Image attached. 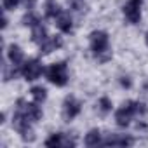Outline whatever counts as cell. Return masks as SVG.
<instances>
[{"label":"cell","instance_id":"obj_13","mask_svg":"<svg viewBox=\"0 0 148 148\" xmlns=\"http://www.w3.org/2000/svg\"><path fill=\"white\" fill-rule=\"evenodd\" d=\"M32 40L37 42V44L45 42L47 40V30H45V26H42L40 23L35 25V26H32Z\"/></svg>","mask_w":148,"mask_h":148},{"label":"cell","instance_id":"obj_16","mask_svg":"<svg viewBox=\"0 0 148 148\" xmlns=\"http://www.w3.org/2000/svg\"><path fill=\"white\" fill-rule=\"evenodd\" d=\"M59 14H61L59 5L54 2V0H47L45 2V16L47 18H58Z\"/></svg>","mask_w":148,"mask_h":148},{"label":"cell","instance_id":"obj_23","mask_svg":"<svg viewBox=\"0 0 148 148\" xmlns=\"http://www.w3.org/2000/svg\"><path fill=\"white\" fill-rule=\"evenodd\" d=\"M120 84H122V87H127V89H129V87H131V79H129V77H122V79H120Z\"/></svg>","mask_w":148,"mask_h":148},{"label":"cell","instance_id":"obj_11","mask_svg":"<svg viewBox=\"0 0 148 148\" xmlns=\"http://www.w3.org/2000/svg\"><path fill=\"white\" fill-rule=\"evenodd\" d=\"M56 25H58V28L63 32V33H70L71 32V18H70V14L68 12H63L61 11V14L56 18Z\"/></svg>","mask_w":148,"mask_h":148},{"label":"cell","instance_id":"obj_20","mask_svg":"<svg viewBox=\"0 0 148 148\" xmlns=\"http://www.w3.org/2000/svg\"><path fill=\"white\" fill-rule=\"evenodd\" d=\"M16 68H9L7 64H4V80L7 82V80H11V79H14L16 77Z\"/></svg>","mask_w":148,"mask_h":148},{"label":"cell","instance_id":"obj_9","mask_svg":"<svg viewBox=\"0 0 148 148\" xmlns=\"http://www.w3.org/2000/svg\"><path fill=\"white\" fill-rule=\"evenodd\" d=\"M45 145H47V146H75V141L70 139V138H66V136L61 134V132H56V134H52V136L45 141Z\"/></svg>","mask_w":148,"mask_h":148},{"label":"cell","instance_id":"obj_19","mask_svg":"<svg viewBox=\"0 0 148 148\" xmlns=\"http://www.w3.org/2000/svg\"><path fill=\"white\" fill-rule=\"evenodd\" d=\"M40 23V19L35 16V14H32V12H28L25 18H23V25L25 26H35V25H38Z\"/></svg>","mask_w":148,"mask_h":148},{"label":"cell","instance_id":"obj_22","mask_svg":"<svg viewBox=\"0 0 148 148\" xmlns=\"http://www.w3.org/2000/svg\"><path fill=\"white\" fill-rule=\"evenodd\" d=\"M21 2V0H4V9L5 11H12L18 7V4Z\"/></svg>","mask_w":148,"mask_h":148},{"label":"cell","instance_id":"obj_6","mask_svg":"<svg viewBox=\"0 0 148 148\" xmlns=\"http://www.w3.org/2000/svg\"><path fill=\"white\" fill-rule=\"evenodd\" d=\"M42 71H44V68H42V64H40V61L38 59H30V61H26L25 64H23V68H21V73H23V77L26 79V80H37L40 75H42Z\"/></svg>","mask_w":148,"mask_h":148},{"label":"cell","instance_id":"obj_3","mask_svg":"<svg viewBox=\"0 0 148 148\" xmlns=\"http://www.w3.org/2000/svg\"><path fill=\"white\" fill-rule=\"evenodd\" d=\"M45 75H47V80H49V82H52L54 86H58V87L66 86V82H68L66 63H64V61H61V63H54V64H51Z\"/></svg>","mask_w":148,"mask_h":148},{"label":"cell","instance_id":"obj_14","mask_svg":"<svg viewBox=\"0 0 148 148\" xmlns=\"http://www.w3.org/2000/svg\"><path fill=\"white\" fill-rule=\"evenodd\" d=\"M134 143V139L132 138H125V136H110L108 139H105L103 141V145H106V146H117V145H120V146H127V145H132Z\"/></svg>","mask_w":148,"mask_h":148},{"label":"cell","instance_id":"obj_1","mask_svg":"<svg viewBox=\"0 0 148 148\" xmlns=\"http://www.w3.org/2000/svg\"><path fill=\"white\" fill-rule=\"evenodd\" d=\"M145 113H146V108H145L143 103H139V101H127L115 112V120H117V125L127 127L134 115H145Z\"/></svg>","mask_w":148,"mask_h":148},{"label":"cell","instance_id":"obj_24","mask_svg":"<svg viewBox=\"0 0 148 148\" xmlns=\"http://www.w3.org/2000/svg\"><path fill=\"white\" fill-rule=\"evenodd\" d=\"M35 2H37V0H26V9H28V11H32V9H33V5H35Z\"/></svg>","mask_w":148,"mask_h":148},{"label":"cell","instance_id":"obj_5","mask_svg":"<svg viewBox=\"0 0 148 148\" xmlns=\"http://www.w3.org/2000/svg\"><path fill=\"white\" fill-rule=\"evenodd\" d=\"M18 110L23 112L30 122H37L42 117V110H40V106H38L37 101L35 103H26L25 99H18Z\"/></svg>","mask_w":148,"mask_h":148},{"label":"cell","instance_id":"obj_10","mask_svg":"<svg viewBox=\"0 0 148 148\" xmlns=\"http://www.w3.org/2000/svg\"><path fill=\"white\" fill-rule=\"evenodd\" d=\"M61 45H63V42H61L59 37H51V38H47L45 42L40 44V54H51L52 51L59 49Z\"/></svg>","mask_w":148,"mask_h":148},{"label":"cell","instance_id":"obj_15","mask_svg":"<svg viewBox=\"0 0 148 148\" xmlns=\"http://www.w3.org/2000/svg\"><path fill=\"white\" fill-rule=\"evenodd\" d=\"M84 143H86L87 146H96V145H99V143H101V132H99V129L89 131L87 136H86V139H84Z\"/></svg>","mask_w":148,"mask_h":148},{"label":"cell","instance_id":"obj_4","mask_svg":"<svg viewBox=\"0 0 148 148\" xmlns=\"http://www.w3.org/2000/svg\"><path fill=\"white\" fill-rule=\"evenodd\" d=\"M12 125H14V129L21 134V138H23L25 141H33V139H35V134H33V131H32V127H30V120L26 119V115H25L23 112L16 110V113H14V117H12Z\"/></svg>","mask_w":148,"mask_h":148},{"label":"cell","instance_id":"obj_18","mask_svg":"<svg viewBox=\"0 0 148 148\" xmlns=\"http://www.w3.org/2000/svg\"><path fill=\"white\" fill-rule=\"evenodd\" d=\"M68 5L73 11H77V12H84L86 11V2L84 0H68Z\"/></svg>","mask_w":148,"mask_h":148},{"label":"cell","instance_id":"obj_17","mask_svg":"<svg viewBox=\"0 0 148 148\" xmlns=\"http://www.w3.org/2000/svg\"><path fill=\"white\" fill-rule=\"evenodd\" d=\"M32 96H33V99L37 101V103H44L45 101V98H47V91H45V87H42V86H37V87H32Z\"/></svg>","mask_w":148,"mask_h":148},{"label":"cell","instance_id":"obj_25","mask_svg":"<svg viewBox=\"0 0 148 148\" xmlns=\"http://www.w3.org/2000/svg\"><path fill=\"white\" fill-rule=\"evenodd\" d=\"M145 42H146V45H148V32H146V35H145Z\"/></svg>","mask_w":148,"mask_h":148},{"label":"cell","instance_id":"obj_21","mask_svg":"<svg viewBox=\"0 0 148 148\" xmlns=\"http://www.w3.org/2000/svg\"><path fill=\"white\" fill-rule=\"evenodd\" d=\"M99 108H101L103 113L110 112V110H112V101H110L108 98H101V99H99Z\"/></svg>","mask_w":148,"mask_h":148},{"label":"cell","instance_id":"obj_2","mask_svg":"<svg viewBox=\"0 0 148 148\" xmlns=\"http://www.w3.org/2000/svg\"><path fill=\"white\" fill-rule=\"evenodd\" d=\"M91 49L99 63H105L112 58V52L108 51V35L105 32H92L91 33Z\"/></svg>","mask_w":148,"mask_h":148},{"label":"cell","instance_id":"obj_12","mask_svg":"<svg viewBox=\"0 0 148 148\" xmlns=\"http://www.w3.org/2000/svg\"><path fill=\"white\" fill-rule=\"evenodd\" d=\"M7 56H9V59H11V63H12L14 66L23 63V51H21V47H19V45L11 44V45H9V49H7Z\"/></svg>","mask_w":148,"mask_h":148},{"label":"cell","instance_id":"obj_7","mask_svg":"<svg viewBox=\"0 0 148 148\" xmlns=\"http://www.w3.org/2000/svg\"><path fill=\"white\" fill-rule=\"evenodd\" d=\"M141 4H143V0H129L124 5V14L129 19V23H132V25L139 23V19H141Z\"/></svg>","mask_w":148,"mask_h":148},{"label":"cell","instance_id":"obj_8","mask_svg":"<svg viewBox=\"0 0 148 148\" xmlns=\"http://www.w3.org/2000/svg\"><path fill=\"white\" fill-rule=\"evenodd\" d=\"M80 108H82L80 101H77L73 96H68L64 99V105H63V117H64V120L70 122L71 119H75L80 113Z\"/></svg>","mask_w":148,"mask_h":148}]
</instances>
